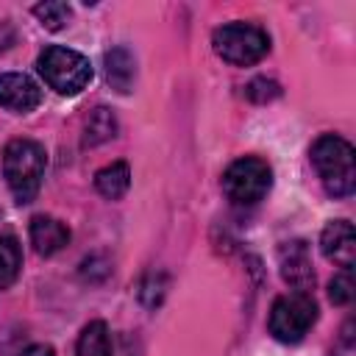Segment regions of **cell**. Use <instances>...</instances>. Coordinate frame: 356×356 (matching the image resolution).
Listing matches in <instances>:
<instances>
[{"mask_svg": "<svg viewBox=\"0 0 356 356\" xmlns=\"http://www.w3.org/2000/svg\"><path fill=\"white\" fill-rule=\"evenodd\" d=\"M33 14L39 17V22H42L47 31H61V28L70 22L72 8H70L67 3H61V0H47V3L33 6Z\"/></svg>", "mask_w": 356, "mask_h": 356, "instance_id": "obj_16", "label": "cell"}, {"mask_svg": "<svg viewBox=\"0 0 356 356\" xmlns=\"http://www.w3.org/2000/svg\"><path fill=\"white\" fill-rule=\"evenodd\" d=\"M75 353L78 356H131L120 348V342L114 339V334L103 320H95L81 331Z\"/></svg>", "mask_w": 356, "mask_h": 356, "instance_id": "obj_11", "label": "cell"}, {"mask_svg": "<svg viewBox=\"0 0 356 356\" xmlns=\"http://www.w3.org/2000/svg\"><path fill=\"white\" fill-rule=\"evenodd\" d=\"M36 70L42 75V81L58 92V95H78L89 86L92 81V64L83 53L61 47V44H50L39 53L36 58Z\"/></svg>", "mask_w": 356, "mask_h": 356, "instance_id": "obj_3", "label": "cell"}, {"mask_svg": "<svg viewBox=\"0 0 356 356\" xmlns=\"http://www.w3.org/2000/svg\"><path fill=\"white\" fill-rule=\"evenodd\" d=\"M42 103V89L25 72H3L0 75V108L14 114H28Z\"/></svg>", "mask_w": 356, "mask_h": 356, "instance_id": "obj_8", "label": "cell"}, {"mask_svg": "<svg viewBox=\"0 0 356 356\" xmlns=\"http://www.w3.org/2000/svg\"><path fill=\"white\" fill-rule=\"evenodd\" d=\"M44 147L33 139H11L3 150V175L17 203H31L44 178Z\"/></svg>", "mask_w": 356, "mask_h": 356, "instance_id": "obj_2", "label": "cell"}, {"mask_svg": "<svg viewBox=\"0 0 356 356\" xmlns=\"http://www.w3.org/2000/svg\"><path fill=\"white\" fill-rule=\"evenodd\" d=\"M214 53L234 64V67H250L256 61H261L270 50V36L250 22H228L222 28L214 31L211 36Z\"/></svg>", "mask_w": 356, "mask_h": 356, "instance_id": "obj_4", "label": "cell"}, {"mask_svg": "<svg viewBox=\"0 0 356 356\" xmlns=\"http://www.w3.org/2000/svg\"><path fill=\"white\" fill-rule=\"evenodd\" d=\"M117 134V120L108 108H95L92 117L86 120V145H100Z\"/></svg>", "mask_w": 356, "mask_h": 356, "instance_id": "obj_15", "label": "cell"}, {"mask_svg": "<svg viewBox=\"0 0 356 356\" xmlns=\"http://www.w3.org/2000/svg\"><path fill=\"white\" fill-rule=\"evenodd\" d=\"M31 242H33V250L39 256H53L61 248H67L70 228L50 214H36L31 220Z\"/></svg>", "mask_w": 356, "mask_h": 356, "instance_id": "obj_10", "label": "cell"}, {"mask_svg": "<svg viewBox=\"0 0 356 356\" xmlns=\"http://www.w3.org/2000/svg\"><path fill=\"white\" fill-rule=\"evenodd\" d=\"M312 167L317 170L331 197H348L356 186V153L353 145L337 134H323L309 150Z\"/></svg>", "mask_w": 356, "mask_h": 356, "instance_id": "obj_1", "label": "cell"}, {"mask_svg": "<svg viewBox=\"0 0 356 356\" xmlns=\"http://www.w3.org/2000/svg\"><path fill=\"white\" fill-rule=\"evenodd\" d=\"M273 186V170L259 156H242L222 172V192L236 206L259 203Z\"/></svg>", "mask_w": 356, "mask_h": 356, "instance_id": "obj_5", "label": "cell"}, {"mask_svg": "<svg viewBox=\"0 0 356 356\" xmlns=\"http://www.w3.org/2000/svg\"><path fill=\"white\" fill-rule=\"evenodd\" d=\"M317 320V303L309 292H286L270 309V334L278 342H300Z\"/></svg>", "mask_w": 356, "mask_h": 356, "instance_id": "obj_6", "label": "cell"}, {"mask_svg": "<svg viewBox=\"0 0 356 356\" xmlns=\"http://www.w3.org/2000/svg\"><path fill=\"white\" fill-rule=\"evenodd\" d=\"M278 264H281L284 281H286L295 292H309V286L314 284V270H312L309 245H306L303 239L284 242L281 250H278Z\"/></svg>", "mask_w": 356, "mask_h": 356, "instance_id": "obj_7", "label": "cell"}, {"mask_svg": "<svg viewBox=\"0 0 356 356\" xmlns=\"http://www.w3.org/2000/svg\"><path fill=\"white\" fill-rule=\"evenodd\" d=\"M353 295H356V284H353L350 270L337 273V275L331 278V284H328V298H331V303H334V306H348V303L353 300Z\"/></svg>", "mask_w": 356, "mask_h": 356, "instance_id": "obj_17", "label": "cell"}, {"mask_svg": "<svg viewBox=\"0 0 356 356\" xmlns=\"http://www.w3.org/2000/svg\"><path fill=\"white\" fill-rule=\"evenodd\" d=\"M95 186H97V192H100L103 197L120 200V197L128 192V186H131V167H128L125 161H111L108 167L97 170Z\"/></svg>", "mask_w": 356, "mask_h": 356, "instance_id": "obj_12", "label": "cell"}, {"mask_svg": "<svg viewBox=\"0 0 356 356\" xmlns=\"http://www.w3.org/2000/svg\"><path fill=\"white\" fill-rule=\"evenodd\" d=\"M19 267H22V248H19L17 236L3 234L0 236V289L11 286L17 281Z\"/></svg>", "mask_w": 356, "mask_h": 356, "instance_id": "obj_14", "label": "cell"}, {"mask_svg": "<svg viewBox=\"0 0 356 356\" xmlns=\"http://www.w3.org/2000/svg\"><path fill=\"white\" fill-rule=\"evenodd\" d=\"M245 95H248L253 103H267V100H275V97L281 95V89H278V83H275V81L256 78V81H250V83H248Z\"/></svg>", "mask_w": 356, "mask_h": 356, "instance_id": "obj_18", "label": "cell"}, {"mask_svg": "<svg viewBox=\"0 0 356 356\" xmlns=\"http://www.w3.org/2000/svg\"><path fill=\"white\" fill-rule=\"evenodd\" d=\"M106 78L117 92H131L134 83V56L125 47H114L106 53Z\"/></svg>", "mask_w": 356, "mask_h": 356, "instance_id": "obj_13", "label": "cell"}, {"mask_svg": "<svg viewBox=\"0 0 356 356\" xmlns=\"http://www.w3.org/2000/svg\"><path fill=\"white\" fill-rule=\"evenodd\" d=\"M22 356H56V353H53V348H47V345H33V348H28Z\"/></svg>", "mask_w": 356, "mask_h": 356, "instance_id": "obj_19", "label": "cell"}, {"mask_svg": "<svg viewBox=\"0 0 356 356\" xmlns=\"http://www.w3.org/2000/svg\"><path fill=\"white\" fill-rule=\"evenodd\" d=\"M320 250L328 261H334L342 270L353 267L356 259V236H353V225L348 220H334L323 228L320 234Z\"/></svg>", "mask_w": 356, "mask_h": 356, "instance_id": "obj_9", "label": "cell"}]
</instances>
